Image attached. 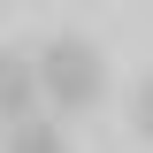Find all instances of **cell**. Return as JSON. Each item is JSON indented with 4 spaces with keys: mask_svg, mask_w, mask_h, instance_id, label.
Segmentation results:
<instances>
[{
    "mask_svg": "<svg viewBox=\"0 0 153 153\" xmlns=\"http://www.w3.org/2000/svg\"><path fill=\"white\" fill-rule=\"evenodd\" d=\"M0 153H69V138L46 115H16V123H0Z\"/></svg>",
    "mask_w": 153,
    "mask_h": 153,
    "instance_id": "cell-3",
    "label": "cell"
},
{
    "mask_svg": "<svg viewBox=\"0 0 153 153\" xmlns=\"http://www.w3.org/2000/svg\"><path fill=\"white\" fill-rule=\"evenodd\" d=\"M130 130H138V138L153 146V69H146V76L130 84Z\"/></svg>",
    "mask_w": 153,
    "mask_h": 153,
    "instance_id": "cell-4",
    "label": "cell"
},
{
    "mask_svg": "<svg viewBox=\"0 0 153 153\" xmlns=\"http://www.w3.org/2000/svg\"><path fill=\"white\" fill-rule=\"evenodd\" d=\"M38 107V61L31 54H0V123Z\"/></svg>",
    "mask_w": 153,
    "mask_h": 153,
    "instance_id": "cell-2",
    "label": "cell"
},
{
    "mask_svg": "<svg viewBox=\"0 0 153 153\" xmlns=\"http://www.w3.org/2000/svg\"><path fill=\"white\" fill-rule=\"evenodd\" d=\"M38 100H54V115H92L107 100V61L84 38H46L38 46Z\"/></svg>",
    "mask_w": 153,
    "mask_h": 153,
    "instance_id": "cell-1",
    "label": "cell"
}]
</instances>
